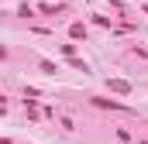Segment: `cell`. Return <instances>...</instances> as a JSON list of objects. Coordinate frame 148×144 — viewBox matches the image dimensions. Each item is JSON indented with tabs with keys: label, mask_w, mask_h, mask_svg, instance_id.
<instances>
[{
	"label": "cell",
	"mask_w": 148,
	"mask_h": 144,
	"mask_svg": "<svg viewBox=\"0 0 148 144\" xmlns=\"http://www.w3.org/2000/svg\"><path fill=\"white\" fill-rule=\"evenodd\" d=\"M93 103H97V107H110V110H124L117 100H100V96H93Z\"/></svg>",
	"instance_id": "obj_2"
},
{
	"label": "cell",
	"mask_w": 148,
	"mask_h": 144,
	"mask_svg": "<svg viewBox=\"0 0 148 144\" xmlns=\"http://www.w3.org/2000/svg\"><path fill=\"white\" fill-rule=\"evenodd\" d=\"M69 35H73V38H83V35H86V28H83V24H73V28H69Z\"/></svg>",
	"instance_id": "obj_3"
},
{
	"label": "cell",
	"mask_w": 148,
	"mask_h": 144,
	"mask_svg": "<svg viewBox=\"0 0 148 144\" xmlns=\"http://www.w3.org/2000/svg\"><path fill=\"white\" fill-rule=\"evenodd\" d=\"M110 89H114V93H131V82H124V79H110Z\"/></svg>",
	"instance_id": "obj_1"
}]
</instances>
